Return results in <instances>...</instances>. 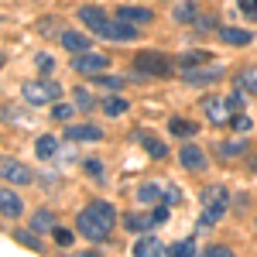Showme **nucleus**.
Returning <instances> with one entry per match:
<instances>
[{
  "mask_svg": "<svg viewBox=\"0 0 257 257\" xmlns=\"http://www.w3.org/2000/svg\"><path fill=\"white\" fill-rule=\"evenodd\" d=\"M237 86L243 89V93H254V96H257V65H247V69H240Z\"/></svg>",
  "mask_w": 257,
  "mask_h": 257,
  "instance_id": "obj_18",
  "label": "nucleus"
},
{
  "mask_svg": "<svg viewBox=\"0 0 257 257\" xmlns=\"http://www.w3.org/2000/svg\"><path fill=\"white\" fill-rule=\"evenodd\" d=\"M219 38L226 41V45H250V31H243V28H219Z\"/></svg>",
  "mask_w": 257,
  "mask_h": 257,
  "instance_id": "obj_16",
  "label": "nucleus"
},
{
  "mask_svg": "<svg viewBox=\"0 0 257 257\" xmlns=\"http://www.w3.org/2000/svg\"><path fill=\"white\" fill-rule=\"evenodd\" d=\"M55 151H59V144H55L52 134H41V138L35 141V155H38V158H52Z\"/></svg>",
  "mask_w": 257,
  "mask_h": 257,
  "instance_id": "obj_19",
  "label": "nucleus"
},
{
  "mask_svg": "<svg viewBox=\"0 0 257 257\" xmlns=\"http://www.w3.org/2000/svg\"><path fill=\"white\" fill-rule=\"evenodd\" d=\"M14 240L24 243V247H31V250H41V240L35 233H28V230H14Z\"/></svg>",
  "mask_w": 257,
  "mask_h": 257,
  "instance_id": "obj_27",
  "label": "nucleus"
},
{
  "mask_svg": "<svg viewBox=\"0 0 257 257\" xmlns=\"http://www.w3.org/2000/svg\"><path fill=\"white\" fill-rule=\"evenodd\" d=\"M76 103H79L82 110H93V96H89L86 89H76Z\"/></svg>",
  "mask_w": 257,
  "mask_h": 257,
  "instance_id": "obj_36",
  "label": "nucleus"
},
{
  "mask_svg": "<svg viewBox=\"0 0 257 257\" xmlns=\"http://www.w3.org/2000/svg\"><path fill=\"white\" fill-rule=\"evenodd\" d=\"M138 199L144 202V206H158V202H161V189H158V185H151V182H144V185L138 189Z\"/></svg>",
  "mask_w": 257,
  "mask_h": 257,
  "instance_id": "obj_20",
  "label": "nucleus"
},
{
  "mask_svg": "<svg viewBox=\"0 0 257 257\" xmlns=\"http://www.w3.org/2000/svg\"><path fill=\"white\" fill-rule=\"evenodd\" d=\"M199 28H202V31H206V28H216V18H202V21H199Z\"/></svg>",
  "mask_w": 257,
  "mask_h": 257,
  "instance_id": "obj_43",
  "label": "nucleus"
},
{
  "mask_svg": "<svg viewBox=\"0 0 257 257\" xmlns=\"http://www.w3.org/2000/svg\"><path fill=\"white\" fill-rule=\"evenodd\" d=\"M35 65H38L41 72H45V76H48V72H52V65H55V62H52V55H38V59H35Z\"/></svg>",
  "mask_w": 257,
  "mask_h": 257,
  "instance_id": "obj_37",
  "label": "nucleus"
},
{
  "mask_svg": "<svg viewBox=\"0 0 257 257\" xmlns=\"http://www.w3.org/2000/svg\"><path fill=\"white\" fill-rule=\"evenodd\" d=\"M96 86H103V89H120L123 79H117V76H96Z\"/></svg>",
  "mask_w": 257,
  "mask_h": 257,
  "instance_id": "obj_32",
  "label": "nucleus"
},
{
  "mask_svg": "<svg viewBox=\"0 0 257 257\" xmlns=\"http://www.w3.org/2000/svg\"><path fill=\"white\" fill-rule=\"evenodd\" d=\"M52 223H55V219H52V213H35V219H31V226H35V230H52Z\"/></svg>",
  "mask_w": 257,
  "mask_h": 257,
  "instance_id": "obj_29",
  "label": "nucleus"
},
{
  "mask_svg": "<svg viewBox=\"0 0 257 257\" xmlns=\"http://www.w3.org/2000/svg\"><path fill=\"white\" fill-rule=\"evenodd\" d=\"M168 131H172L175 138H192V134H196V123H189V120H172Z\"/></svg>",
  "mask_w": 257,
  "mask_h": 257,
  "instance_id": "obj_26",
  "label": "nucleus"
},
{
  "mask_svg": "<svg viewBox=\"0 0 257 257\" xmlns=\"http://www.w3.org/2000/svg\"><path fill=\"white\" fill-rule=\"evenodd\" d=\"M192 250H196V243H192V240H178V243H172V247H168V254H192Z\"/></svg>",
  "mask_w": 257,
  "mask_h": 257,
  "instance_id": "obj_31",
  "label": "nucleus"
},
{
  "mask_svg": "<svg viewBox=\"0 0 257 257\" xmlns=\"http://www.w3.org/2000/svg\"><path fill=\"white\" fill-rule=\"evenodd\" d=\"M226 213V202H216V206H206L202 209V216H199V230H209V226H216L219 219Z\"/></svg>",
  "mask_w": 257,
  "mask_h": 257,
  "instance_id": "obj_11",
  "label": "nucleus"
},
{
  "mask_svg": "<svg viewBox=\"0 0 257 257\" xmlns=\"http://www.w3.org/2000/svg\"><path fill=\"white\" fill-rule=\"evenodd\" d=\"M65 138L69 141H99L103 131L93 127V123H69V127H65Z\"/></svg>",
  "mask_w": 257,
  "mask_h": 257,
  "instance_id": "obj_8",
  "label": "nucleus"
},
{
  "mask_svg": "<svg viewBox=\"0 0 257 257\" xmlns=\"http://www.w3.org/2000/svg\"><path fill=\"white\" fill-rule=\"evenodd\" d=\"M134 254L138 257H155V254H165V247H161L158 237H141L138 243H134Z\"/></svg>",
  "mask_w": 257,
  "mask_h": 257,
  "instance_id": "obj_12",
  "label": "nucleus"
},
{
  "mask_svg": "<svg viewBox=\"0 0 257 257\" xmlns=\"http://www.w3.org/2000/svg\"><path fill=\"white\" fill-rule=\"evenodd\" d=\"M219 151H223V158H237V155H243V151H247V148H243V144H240V141H226V144H223V148H219Z\"/></svg>",
  "mask_w": 257,
  "mask_h": 257,
  "instance_id": "obj_30",
  "label": "nucleus"
},
{
  "mask_svg": "<svg viewBox=\"0 0 257 257\" xmlns=\"http://www.w3.org/2000/svg\"><path fill=\"white\" fill-rule=\"evenodd\" d=\"M196 18H199V7L192 0H185V4L175 7V21H182V24H189V21H196Z\"/></svg>",
  "mask_w": 257,
  "mask_h": 257,
  "instance_id": "obj_22",
  "label": "nucleus"
},
{
  "mask_svg": "<svg viewBox=\"0 0 257 257\" xmlns=\"http://www.w3.org/2000/svg\"><path fill=\"white\" fill-rule=\"evenodd\" d=\"M223 79V65H202V69H185V82H192V86H206V82H216Z\"/></svg>",
  "mask_w": 257,
  "mask_h": 257,
  "instance_id": "obj_6",
  "label": "nucleus"
},
{
  "mask_svg": "<svg viewBox=\"0 0 257 257\" xmlns=\"http://www.w3.org/2000/svg\"><path fill=\"white\" fill-rule=\"evenodd\" d=\"M240 4V11H247L250 18H257V0H237Z\"/></svg>",
  "mask_w": 257,
  "mask_h": 257,
  "instance_id": "obj_40",
  "label": "nucleus"
},
{
  "mask_svg": "<svg viewBox=\"0 0 257 257\" xmlns=\"http://www.w3.org/2000/svg\"><path fill=\"white\" fill-rule=\"evenodd\" d=\"M96 35H103V38H110V41H134V38H138V28H134L131 21L117 18V21H106Z\"/></svg>",
  "mask_w": 257,
  "mask_h": 257,
  "instance_id": "obj_4",
  "label": "nucleus"
},
{
  "mask_svg": "<svg viewBox=\"0 0 257 257\" xmlns=\"http://www.w3.org/2000/svg\"><path fill=\"white\" fill-rule=\"evenodd\" d=\"M113 223H117V213H113V206L103 202V199H99V202H89L79 213V219H76V226H79V233L86 240H103L110 233Z\"/></svg>",
  "mask_w": 257,
  "mask_h": 257,
  "instance_id": "obj_1",
  "label": "nucleus"
},
{
  "mask_svg": "<svg viewBox=\"0 0 257 257\" xmlns=\"http://www.w3.org/2000/svg\"><path fill=\"white\" fill-rule=\"evenodd\" d=\"M138 138L144 141V151H148L151 158H165V155H168V148H165L158 138H148V134H138Z\"/></svg>",
  "mask_w": 257,
  "mask_h": 257,
  "instance_id": "obj_21",
  "label": "nucleus"
},
{
  "mask_svg": "<svg viewBox=\"0 0 257 257\" xmlns=\"http://www.w3.org/2000/svg\"><path fill=\"white\" fill-rule=\"evenodd\" d=\"M226 103H230V110H240V103H243V99H240V93H233V96L226 99Z\"/></svg>",
  "mask_w": 257,
  "mask_h": 257,
  "instance_id": "obj_42",
  "label": "nucleus"
},
{
  "mask_svg": "<svg viewBox=\"0 0 257 257\" xmlns=\"http://www.w3.org/2000/svg\"><path fill=\"white\" fill-rule=\"evenodd\" d=\"M86 172H89L93 178H103V165H99L96 158H89V161H86Z\"/></svg>",
  "mask_w": 257,
  "mask_h": 257,
  "instance_id": "obj_38",
  "label": "nucleus"
},
{
  "mask_svg": "<svg viewBox=\"0 0 257 257\" xmlns=\"http://www.w3.org/2000/svg\"><path fill=\"white\" fill-rule=\"evenodd\" d=\"M151 219L155 216H138V213H131V216H123V226L134 230V233H144V230L151 226Z\"/></svg>",
  "mask_w": 257,
  "mask_h": 257,
  "instance_id": "obj_24",
  "label": "nucleus"
},
{
  "mask_svg": "<svg viewBox=\"0 0 257 257\" xmlns=\"http://www.w3.org/2000/svg\"><path fill=\"white\" fill-rule=\"evenodd\" d=\"M72 69L82 72V76H99V72L106 69V59H103L99 52H79V55L72 59Z\"/></svg>",
  "mask_w": 257,
  "mask_h": 257,
  "instance_id": "obj_5",
  "label": "nucleus"
},
{
  "mask_svg": "<svg viewBox=\"0 0 257 257\" xmlns=\"http://www.w3.org/2000/svg\"><path fill=\"white\" fill-rule=\"evenodd\" d=\"M62 45H65L72 55H79V52H89V35H79V31H65V35H62Z\"/></svg>",
  "mask_w": 257,
  "mask_h": 257,
  "instance_id": "obj_10",
  "label": "nucleus"
},
{
  "mask_svg": "<svg viewBox=\"0 0 257 257\" xmlns=\"http://www.w3.org/2000/svg\"><path fill=\"white\" fill-rule=\"evenodd\" d=\"M165 202H168V206H175V202H182V189H175V185H168V189H165Z\"/></svg>",
  "mask_w": 257,
  "mask_h": 257,
  "instance_id": "obj_35",
  "label": "nucleus"
},
{
  "mask_svg": "<svg viewBox=\"0 0 257 257\" xmlns=\"http://www.w3.org/2000/svg\"><path fill=\"white\" fill-rule=\"evenodd\" d=\"M62 96V89L55 86V82H28L24 86V99L28 103H55V99Z\"/></svg>",
  "mask_w": 257,
  "mask_h": 257,
  "instance_id": "obj_3",
  "label": "nucleus"
},
{
  "mask_svg": "<svg viewBox=\"0 0 257 257\" xmlns=\"http://www.w3.org/2000/svg\"><path fill=\"white\" fill-rule=\"evenodd\" d=\"M151 216H155V223H165V219H168V206H155Z\"/></svg>",
  "mask_w": 257,
  "mask_h": 257,
  "instance_id": "obj_41",
  "label": "nucleus"
},
{
  "mask_svg": "<svg viewBox=\"0 0 257 257\" xmlns=\"http://www.w3.org/2000/svg\"><path fill=\"white\" fill-rule=\"evenodd\" d=\"M0 209H4V216H7V219H14V216H21L24 206H21V199L14 196L11 189H4V196H0Z\"/></svg>",
  "mask_w": 257,
  "mask_h": 257,
  "instance_id": "obj_15",
  "label": "nucleus"
},
{
  "mask_svg": "<svg viewBox=\"0 0 257 257\" xmlns=\"http://www.w3.org/2000/svg\"><path fill=\"white\" fill-rule=\"evenodd\" d=\"M202 254H206V257H230L233 250H230V247H206Z\"/></svg>",
  "mask_w": 257,
  "mask_h": 257,
  "instance_id": "obj_39",
  "label": "nucleus"
},
{
  "mask_svg": "<svg viewBox=\"0 0 257 257\" xmlns=\"http://www.w3.org/2000/svg\"><path fill=\"white\" fill-rule=\"evenodd\" d=\"M178 161H182L189 172H199V168H206V155L199 151L196 144H185V148L178 151Z\"/></svg>",
  "mask_w": 257,
  "mask_h": 257,
  "instance_id": "obj_9",
  "label": "nucleus"
},
{
  "mask_svg": "<svg viewBox=\"0 0 257 257\" xmlns=\"http://www.w3.org/2000/svg\"><path fill=\"white\" fill-rule=\"evenodd\" d=\"M117 18L131 21V24H148L151 21V11L148 7H117Z\"/></svg>",
  "mask_w": 257,
  "mask_h": 257,
  "instance_id": "obj_13",
  "label": "nucleus"
},
{
  "mask_svg": "<svg viewBox=\"0 0 257 257\" xmlns=\"http://www.w3.org/2000/svg\"><path fill=\"white\" fill-rule=\"evenodd\" d=\"M52 233H55V243H59V247H69V243H72V230H62V226H55Z\"/></svg>",
  "mask_w": 257,
  "mask_h": 257,
  "instance_id": "obj_33",
  "label": "nucleus"
},
{
  "mask_svg": "<svg viewBox=\"0 0 257 257\" xmlns=\"http://www.w3.org/2000/svg\"><path fill=\"white\" fill-rule=\"evenodd\" d=\"M31 172L21 165V161H11V158H4V182H11V185H28L31 182Z\"/></svg>",
  "mask_w": 257,
  "mask_h": 257,
  "instance_id": "obj_7",
  "label": "nucleus"
},
{
  "mask_svg": "<svg viewBox=\"0 0 257 257\" xmlns=\"http://www.w3.org/2000/svg\"><path fill=\"white\" fill-rule=\"evenodd\" d=\"M202 202H206V206L226 202V189H223V185H209V189H202Z\"/></svg>",
  "mask_w": 257,
  "mask_h": 257,
  "instance_id": "obj_25",
  "label": "nucleus"
},
{
  "mask_svg": "<svg viewBox=\"0 0 257 257\" xmlns=\"http://www.w3.org/2000/svg\"><path fill=\"white\" fill-rule=\"evenodd\" d=\"M202 106H206V113H209L213 123H223V120H226V110H230V103H223V99H216V96H209Z\"/></svg>",
  "mask_w": 257,
  "mask_h": 257,
  "instance_id": "obj_17",
  "label": "nucleus"
},
{
  "mask_svg": "<svg viewBox=\"0 0 257 257\" xmlns=\"http://www.w3.org/2000/svg\"><path fill=\"white\" fill-rule=\"evenodd\" d=\"M206 62H209L206 52H185V55H178V65L182 69H196V65H206Z\"/></svg>",
  "mask_w": 257,
  "mask_h": 257,
  "instance_id": "obj_23",
  "label": "nucleus"
},
{
  "mask_svg": "<svg viewBox=\"0 0 257 257\" xmlns=\"http://www.w3.org/2000/svg\"><path fill=\"white\" fill-rule=\"evenodd\" d=\"M52 117H55V120H69V117H72V106H65V103H55V106H52Z\"/></svg>",
  "mask_w": 257,
  "mask_h": 257,
  "instance_id": "obj_34",
  "label": "nucleus"
},
{
  "mask_svg": "<svg viewBox=\"0 0 257 257\" xmlns=\"http://www.w3.org/2000/svg\"><path fill=\"white\" fill-rule=\"evenodd\" d=\"M134 65H138V72H148V76H172L175 72V62L168 59V55H161V52H138L134 55Z\"/></svg>",
  "mask_w": 257,
  "mask_h": 257,
  "instance_id": "obj_2",
  "label": "nucleus"
},
{
  "mask_svg": "<svg viewBox=\"0 0 257 257\" xmlns=\"http://www.w3.org/2000/svg\"><path fill=\"white\" fill-rule=\"evenodd\" d=\"M79 18H82V24H89L93 31H99V28L110 21L106 14H103V11H99V7H79Z\"/></svg>",
  "mask_w": 257,
  "mask_h": 257,
  "instance_id": "obj_14",
  "label": "nucleus"
},
{
  "mask_svg": "<svg viewBox=\"0 0 257 257\" xmlns=\"http://www.w3.org/2000/svg\"><path fill=\"white\" fill-rule=\"evenodd\" d=\"M103 110H106L110 117H120V113L127 110V99H120V96H110L106 103H103Z\"/></svg>",
  "mask_w": 257,
  "mask_h": 257,
  "instance_id": "obj_28",
  "label": "nucleus"
}]
</instances>
